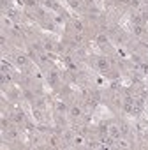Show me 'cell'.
<instances>
[{"label": "cell", "mask_w": 148, "mask_h": 150, "mask_svg": "<svg viewBox=\"0 0 148 150\" xmlns=\"http://www.w3.org/2000/svg\"><path fill=\"white\" fill-rule=\"evenodd\" d=\"M21 2H23L27 7H30V9H37V7H39V0H21Z\"/></svg>", "instance_id": "52a82bcc"}, {"label": "cell", "mask_w": 148, "mask_h": 150, "mask_svg": "<svg viewBox=\"0 0 148 150\" xmlns=\"http://www.w3.org/2000/svg\"><path fill=\"white\" fill-rule=\"evenodd\" d=\"M0 42H2V46H6V42H7V37L2 34V39H0Z\"/></svg>", "instance_id": "44dd1931"}, {"label": "cell", "mask_w": 148, "mask_h": 150, "mask_svg": "<svg viewBox=\"0 0 148 150\" xmlns=\"http://www.w3.org/2000/svg\"><path fill=\"white\" fill-rule=\"evenodd\" d=\"M34 118L35 120H42V111L41 110H34Z\"/></svg>", "instance_id": "d6986e66"}, {"label": "cell", "mask_w": 148, "mask_h": 150, "mask_svg": "<svg viewBox=\"0 0 148 150\" xmlns=\"http://www.w3.org/2000/svg\"><path fill=\"white\" fill-rule=\"evenodd\" d=\"M16 64L18 65H21V67H27L28 65V58H27V55H16Z\"/></svg>", "instance_id": "5b68a950"}, {"label": "cell", "mask_w": 148, "mask_h": 150, "mask_svg": "<svg viewBox=\"0 0 148 150\" xmlns=\"http://www.w3.org/2000/svg\"><path fill=\"white\" fill-rule=\"evenodd\" d=\"M55 110H56L58 113H67V111H69V106H67L63 101H56V104H55Z\"/></svg>", "instance_id": "277c9868"}, {"label": "cell", "mask_w": 148, "mask_h": 150, "mask_svg": "<svg viewBox=\"0 0 148 150\" xmlns=\"http://www.w3.org/2000/svg\"><path fill=\"white\" fill-rule=\"evenodd\" d=\"M72 143L76 145V146H80V145L85 143V139H83V136H74V138H72Z\"/></svg>", "instance_id": "4fadbf2b"}, {"label": "cell", "mask_w": 148, "mask_h": 150, "mask_svg": "<svg viewBox=\"0 0 148 150\" xmlns=\"http://www.w3.org/2000/svg\"><path fill=\"white\" fill-rule=\"evenodd\" d=\"M7 129H11V120H7L6 117L2 118V131H7Z\"/></svg>", "instance_id": "9a60e30c"}, {"label": "cell", "mask_w": 148, "mask_h": 150, "mask_svg": "<svg viewBox=\"0 0 148 150\" xmlns=\"http://www.w3.org/2000/svg\"><path fill=\"white\" fill-rule=\"evenodd\" d=\"M46 6L53 7V9H58V4H55V0H46Z\"/></svg>", "instance_id": "ffe728a7"}, {"label": "cell", "mask_w": 148, "mask_h": 150, "mask_svg": "<svg viewBox=\"0 0 148 150\" xmlns=\"http://www.w3.org/2000/svg\"><path fill=\"white\" fill-rule=\"evenodd\" d=\"M69 115H70L72 118H80V117L83 115V110H81L80 106H72V108H69Z\"/></svg>", "instance_id": "3957f363"}, {"label": "cell", "mask_w": 148, "mask_h": 150, "mask_svg": "<svg viewBox=\"0 0 148 150\" xmlns=\"http://www.w3.org/2000/svg\"><path fill=\"white\" fill-rule=\"evenodd\" d=\"M132 23H134V25H143V18L136 14V16H132Z\"/></svg>", "instance_id": "e0dca14e"}, {"label": "cell", "mask_w": 148, "mask_h": 150, "mask_svg": "<svg viewBox=\"0 0 148 150\" xmlns=\"http://www.w3.org/2000/svg\"><path fill=\"white\" fill-rule=\"evenodd\" d=\"M49 146H53V148H56V146H60V139H58V136H49Z\"/></svg>", "instance_id": "9c48e42d"}, {"label": "cell", "mask_w": 148, "mask_h": 150, "mask_svg": "<svg viewBox=\"0 0 148 150\" xmlns=\"http://www.w3.org/2000/svg\"><path fill=\"white\" fill-rule=\"evenodd\" d=\"M97 42H99V44H106V42H108V35H106V34H99V35H97Z\"/></svg>", "instance_id": "5bb4252c"}, {"label": "cell", "mask_w": 148, "mask_h": 150, "mask_svg": "<svg viewBox=\"0 0 148 150\" xmlns=\"http://www.w3.org/2000/svg\"><path fill=\"white\" fill-rule=\"evenodd\" d=\"M143 34V25H134V35H141Z\"/></svg>", "instance_id": "ac0fdd59"}, {"label": "cell", "mask_w": 148, "mask_h": 150, "mask_svg": "<svg viewBox=\"0 0 148 150\" xmlns=\"http://www.w3.org/2000/svg\"><path fill=\"white\" fill-rule=\"evenodd\" d=\"M11 120L16 122V124H23V122H25V115H23L21 111H18V113H14V115L11 117Z\"/></svg>", "instance_id": "8992f818"}, {"label": "cell", "mask_w": 148, "mask_h": 150, "mask_svg": "<svg viewBox=\"0 0 148 150\" xmlns=\"http://www.w3.org/2000/svg\"><path fill=\"white\" fill-rule=\"evenodd\" d=\"M7 14H9V18H13V20H16V21L20 20V13H18V11H14V9H11V7L7 9Z\"/></svg>", "instance_id": "8fae6325"}, {"label": "cell", "mask_w": 148, "mask_h": 150, "mask_svg": "<svg viewBox=\"0 0 148 150\" xmlns=\"http://www.w3.org/2000/svg\"><path fill=\"white\" fill-rule=\"evenodd\" d=\"M108 134H109V136H113V138L118 141V139L122 138V131H120V125H115V124H111V125H109V129H108Z\"/></svg>", "instance_id": "7a4b0ae2"}, {"label": "cell", "mask_w": 148, "mask_h": 150, "mask_svg": "<svg viewBox=\"0 0 148 150\" xmlns=\"http://www.w3.org/2000/svg\"><path fill=\"white\" fill-rule=\"evenodd\" d=\"M23 96H25L28 101H35V94H34V92H30L28 88H23Z\"/></svg>", "instance_id": "7c38bea8"}, {"label": "cell", "mask_w": 148, "mask_h": 150, "mask_svg": "<svg viewBox=\"0 0 148 150\" xmlns=\"http://www.w3.org/2000/svg\"><path fill=\"white\" fill-rule=\"evenodd\" d=\"M48 81H49L51 85H56V83H58V74H56V72H49V74H48Z\"/></svg>", "instance_id": "ba28073f"}, {"label": "cell", "mask_w": 148, "mask_h": 150, "mask_svg": "<svg viewBox=\"0 0 148 150\" xmlns=\"http://www.w3.org/2000/svg\"><path fill=\"white\" fill-rule=\"evenodd\" d=\"M72 28H74V32H83L85 30V27H83L81 21H72Z\"/></svg>", "instance_id": "30bf717a"}, {"label": "cell", "mask_w": 148, "mask_h": 150, "mask_svg": "<svg viewBox=\"0 0 148 150\" xmlns=\"http://www.w3.org/2000/svg\"><path fill=\"white\" fill-rule=\"evenodd\" d=\"M53 48H55L53 41H49V39H44V50H53Z\"/></svg>", "instance_id": "2e32d148"}, {"label": "cell", "mask_w": 148, "mask_h": 150, "mask_svg": "<svg viewBox=\"0 0 148 150\" xmlns=\"http://www.w3.org/2000/svg\"><path fill=\"white\" fill-rule=\"evenodd\" d=\"M95 67H97L99 71H102V72H108V69H109V62H108V58H104V57H97V58H95Z\"/></svg>", "instance_id": "6da1fadb"}]
</instances>
